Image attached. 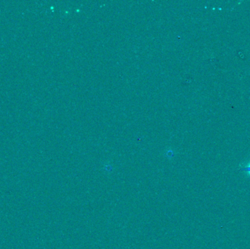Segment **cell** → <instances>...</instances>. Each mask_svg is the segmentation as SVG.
Returning a JSON list of instances; mask_svg holds the SVG:
<instances>
[{"mask_svg": "<svg viewBox=\"0 0 250 249\" xmlns=\"http://www.w3.org/2000/svg\"><path fill=\"white\" fill-rule=\"evenodd\" d=\"M239 170L242 172H245L248 176L250 177V160L246 164H241L239 165Z\"/></svg>", "mask_w": 250, "mask_h": 249, "instance_id": "cell-1", "label": "cell"}]
</instances>
